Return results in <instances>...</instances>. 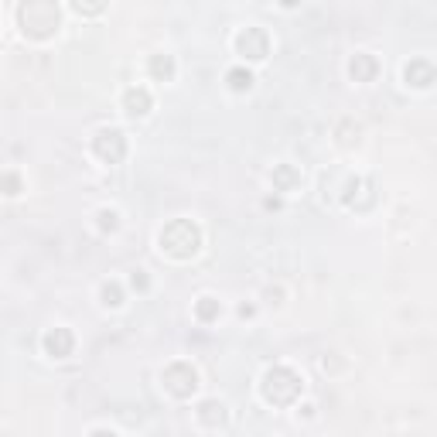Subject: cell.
Returning <instances> with one entry per match:
<instances>
[{
    "label": "cell",
    "mask_w": 437,
    "mask_h": 437,
    "mask_svg": "<svg viewBox=\"0 0 437 437\" xmlns=\"http://www.w3.org/2000/svg\"><path fill=\"white\" fill-rule=\"evenodd\" d=\"M199 246H202V233H199V226L188 222V218H174V222H168V226L161 229V250L171 253L174 260L195 256Z\"/></svg>",
    "instance_id": "6da1fadb"
},
{
    "label": "cell",
    "mask_w": 437,
    "mask_h": 437,
    "mask_svg": "<svg viewBox=\"0 0 437 437\" xmlns=\"http://www.w3.org/2000/svg\"><path fill=\"white\" fill-rule=\"evenodd\" d=\"M263 396H266V403H273V406L294 403L297 396H301V376L294 369H287V366H273L263 376Z\"/></svg>",
    "instance_id": "7a4b0ae2"
},
{
    "label": "cell",
    "mask_w": 437,
    "mask_h": 437,
    "mask_svg": "<svg viewBox=\"0 0 437 437\" xmlns=\"http://www.w3.org/2000/svg\"><path fill=\"white\" fill-rule=\"evenodd\" d=\"M21 24L34 38H45L59 28V7L55 4H24L21 7Z\"/></svg>",
    "instance_id": "3957f363"
},
{
    "label": "cell",
    "mask_w": 437,
    "mask_h": 437,
    "mask_svg": "<svg viewBox=\"0 0 437 437\" xmlns=\"http://www.w3.org/2000/svg\"><path fill=\"white\" fill-rule=\"evenodd\" d=\"M164 386H168L174 396H191L195 386H199V376H195V369H191L188 362H174V366L164 369Z\"/></svg>",
    "instance_id": "277c9868"
},
{
    "label": "cell",
    "mask_w": 437,
    "mask_h": 437,
    "mask_svg": "<svg viewBox=\"0 0 437 437\" xmlns=\"http://www.w3.org/2000/svg\"><path fill=\"white\" fill-rule=\"evenodd\" d=\"M96 154L103 157L106 164H120L126 154V141L120 130H99V137H96Z\"/></svg>",
    "instance_id": "5b68a950"
},
{
    "label": "cell",
    "mask_w": 437,
    "mask_h": 437,
    "mask_svg": "<svg viewBox=\"0 0 437 437\" xmlns=\"http://www.w3.org/2000/svg\"><path fill=\"white\" fill-rule=\"evenodd\" d=\"M239 51L246 55V59H253V62H260V59H266V51H270V41H266V34L260 31V28H246V31L239 34Z\"/></svg>",
    "instance_id": "8992f818"
},
{
    "label": "cell",
    "mask_w": 437,
    "mask_h": 437,
    "mask_svg": "<svg viewBox=\"0 0 437 437\" xmlns=\"http://www.w3.org/2000/svg\"><path fill=\"white\" fill-rule=\"evenodd\" d=\"M72 345H76V338H72L69 328H51V331L45 335V352L48 356H55V359L72 356Z\"/></svg>",
    "instance_id": "52a82bcc"
},
{
    "label": "cell",
    "mask_w": 437,
    "mask_h": 437,
    "mask_svg": "<svg viewBox=\"0 0 437 437\" xmlns=\"http://www.w3.org/2000/svg\"><path fill=\"white\" fill-rule=\"evenodd\" d=\"M403 79H406V86H417V89H427V86L434 82V65H431V62H423V59H413V62H406Z\"/></svg>",
    "instance_id": "ba28073f"
},
{
    "label": "cell",
    "mask_w": 437,
    "mask_h": 437,
    "mask_svg": "<svg viewBox=\"0 0 437 437\" xmlns=\"http://www.w3.org/2000/svg\"><path fill=\"white\" fill-rule=\"evenodd\" d=\"M348 72H352V79H356V82H373L376 72H379V62H376L373 55L359 51V55L352 59V65H348Z\"/></svg>",
    "instance_id": "9c48e42d"
},
{
    "label": "cell",
    "mask_w": 437,
    "mask_h": 437,
    "mask_svg": "<svg viewBox=\"0 0 437 437\" xmlns=\"http://www.w3.org/2000/svg\"><path fill=\"white\" fill-rule=\"evenodd\" d=\"M124 106H126V113L130 116H144L147 109H151V93L147 89H126V96H124Z\"/></svg>",
    "instance_id": "30bf717a"
},
{
    "label": "cell",
    "mask_w": 437,
    "mask_h": 437,
    "mask_svg": "<svg viewBox=\"0 0 437 437\" xmlns=\"http://www.w3.org/2000/svg\"><path fill=\"white\" fill-rule=\"evenodd\" d=\"M199 421L202 423H222L226 421V406L216 403V400H205V403L199 406Z\"/></svg>",
    "instance_id": "8fae6325"
},
{
    "label": "cell",
    "mask_w": 437,
    "mask_h": 437,
    "mask_svg": "<svg viewBox=\"0 0 437 437\" xmlns=\"http://www.w3.org/2000/svg\"><path fill=\"white\" fill-rule=\"evenodd\" d=\"M297 181H301V178H297V171L291 168V164H281V168H273V185L281 188V191H291Z\"/></svg>",
    "instance_id": "7c38bea8"
},
{
    "label": "cell",
    "mask_w": 437,
    "mask_h": 437,
    "mask_svg": "<svg viewBox=\"0 0 437 437\" xmlns=\"http://www.w3.org/2000/svg\"><path fill=\"white\" fill-rule=\"evenodd\" d=\"M218 311H222V308H218V301H216V297H202V301H199V308H195V314H199V321H216Z\"/></svg>",
    "instance_id": "4fadbf2b"
},
{
    "label": "cell",
    "mask_w": 437,
    "mask_h": 437,
    "mask_svg": "<svg viewBox=\"0 0 437 437\" xmlns=\"http://www.w3.org/2000/svg\"><path fill=\"white\" fill-rule=\"evenodd\" d=\"M151 76H157V79H171V76H174V62L168 59V55H154V59H151Z\"/></svg>",
    "instance_id": "5bb4252c"
},
{
    "label": "cell",
    "mask_w": 437,
    "mask_h": 437,
    "mask_svg": "<svg viewBox=\"0 0 437 437\" xmlns=\"http://www.w3.org/2000/svg\"><path fill=\"white\" fill-rule=\"evenodd\" d=\"M226 79H229V86H233V89H239V93L253 86V76L246 72V69H229V76H226Z\"/></svg>",
    "instance_id": "9a60e30c"
},
{
    "label": "cell",
    "mask_w": 437,
    "mask_h": 437,
    "mask_svg": "<svg viewBox=\"0 0 437 437\" xmlns=\"http://www.w3.org/2000/svg\"><path fill=\"white\" fill-rule=\"evenodd\" d=\"M103 297H106V304L116 308V304H120V287H116V283H106V287H103Z\"/></svg>",
    "instance_id": "2e32d148"
},
{
    "label": "cell",
    "mask_w": 437,
    "mask_h": 437,
    "mask_svg": "<svg viewBox=\"0 0 437 437\" xmlns=\"http://www.w3.org/2000/svg\"><path fill=\"white\" fill-rule=\"evenodd\" d=\"M99 226L103 229H116V212H99Z\"/></svg>",
    "instance_id": "e0dca14e"
},
{
    "label": "cell",
    "mask_w": 437,
    "mask_h": 437,
    "mask_svg": "<svg viewBox=\"0 0 437 437\" xmlns=\"http://www.w3.org/2000/svg\"><path fill=\"white\" fill-rule=\"evenodd\" d=\"M7 195H17V174H7Z\"/></svg>",
    "instance_id": "ac0fdd59"
},
{
    "label": "cell",
    "mask_w": 437,
    "mask_h": 437,
    "mask_svg": "<svg viewBox=\"0 0 437 437\" xmlns=\"http://www.w3.org/2000/svg\"><path fill=\"white\" fill-rule=\"evenodd\" d=\"M134 287H137V291H144V287H147V277H144L141 270H137V273H134Z\"/></svg>",
    "instance_id": "d6986e66"
},
{
    "label": "cell",
    "mask_w": 437,
    "mask_h": 437,
    "mask_svg": "<svg viewBox=\"0 0 437 437\" xmlns=\"http://www.w3.org/2000/svg\"><path fill=\"white\" fill-rule=\"evenodd\" d=\"M89 437H116V434H113V431H93Z\"/></svg>",
    "instance_id": "ffe728a7"
}]
</instances>
